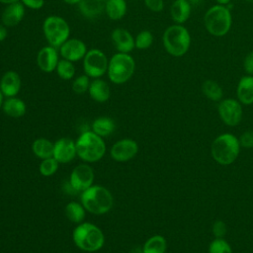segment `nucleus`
<instances>
[{
  "label": "nucleus",
  "mask_w": 253,
  "mask_h": 253,
  "mask_svg": "<svg viewBox=\"0 0 253 253\" xmlns=\"http://www.w3.org/2000/svg\"><path fill=\"white\" fill-rule=\"evenodd\" d=\"M80 199L84 209L94 214L108 212L114 204L111 192L103 186H91L82 192Z\"/></svg>",
  "instance_id": "nucleus-1"
},
{
  "label": "nucleus",
  "mask_w": 253,
  "mask_h": 253,
  "mask_svg": "<svg viewBox=\"0 0 253 253\" xmlns=\"http://www.w3.org/2000/svg\"><path fill=\"white\" fill-rule=\"evenodd\" d=\"M240 147L239 140L235 135L223 133L213 140L211 152L215 162L220 165H229L237 159Z\"/></svg>",
  "instance_id": "nucleus-2"
},
{
  "label": "nucleus",
  "mask_w": 253,
  "mask_h": 253,
  "mask_svg": "<svg viewBox=\"0 0 253 253\" xmlns=\"http://www.w3.org/2000/svg\"><path fill=\"white\" fill-rule=\"evenodd\" d=\"M75 245L83 251L95 252L100 250L105 242L102 230L89 222L80 223L72 234Z\"/></svg>",
  "instance_id": "nucleus-3"
},
{
  "label": "nucleus",
  "mask_w": 253,
  "mask_h": 253,
  "mask_svg": "<svg viewBox=\"0 0 253 253\" xmlns=\"http://www.w3.org/2000/svg\"><path fill=\"white\" fill-rule=\"evenodd\" d=\"M75 144L77 155L86 162H96L100 160L106 152L104 140L94 131H83Z\"/></svg>",
  "instance_id": "nucleus-4"
},
{
  "label": "nucleus",
  "mask_w": 253,
  "mask_h": 253,
  "mask_svg": "<svg viewBox=\"0 0 253 253\" xmlns=\"http://www.w3.org/2000/svg\"><path fill=\"white\" fill-rule=\"evenodd\" d=\"M162 41L166 51L176 57L184 55L191 44L188 30L179 24L168 27L163 34Z\"/></svg>",
  "instance_id": "nucleus-5"
},
{
  "label": "nucleus",
  "mask_w": 253,
  "mask_h": 253,
  "mask_svg": "<svg viewBox=\"0 0 253 253\" xmlns=\"http://www.w3.org/2000/svg\"><path fill=\"white\" fill-rule=\"evenodd\" d=\"M231 14L223 5H214L205 14L204 24L207 31L215 37L226 35L231 27Z\"/></svg>",
  "instance_id": "nucleus-6"
},
{
  "label": "nucleus",
  "mask_w": 253,
  "mask_h": 253,
  "mask_svg": "<svg viewBox=\"0 0 253 253\" xmlns=\"http://www.w3.org/2000/svg\"><path fill=\"white\" fill-rule=\"evenodd\" d=\"M135 62L128 53L118 52L109 60L108 76L115 84H123L130 79L134 72Z\"/></svg>",
  "instance_id": "nucleus-7"
},
{
  "label": "nucleus",
  "mask_w": 253,
  "mask_h": 253,
  "mask_svg": "<svg viewBox=\"0 0 253 253\" xmlns=\"http://www.w3.org/2000/svg\"><path fill=\"white\" fill-rule=\"evenodd\" d=\"M42 31L47 42L53 47H59L68 40L70 35L68 23L63 18L56 15H51L44 19Z\"/></svg>",
  "instance_id": "nucleus-8"
},
{
  "label": "nucleus",
  "mask_w": 253,
  "mask_h": 253,
  "mask_svg": "<svg viewBox=\"0 0 253 253\" xmlns=\"http://www.w3.org/2000/svg\"><path fill=\"white\" fill-rule=\"evenodd\" d=\"M109 60L106 54L98 49L92 48L88 50L83 58V68L85 74L91 78H99L108 70Z\"/></svg>",
  "instance_id": "nucleus-9"
},
{
  "label": "nucleus",
  "mask_w": 253,
  "mask_h": 253,
  "mask_svg": "<svg viewBox=\"0 0 253 253\" xmlns=\"http://www.w3.org/2000/svg\"><path fill=\"white\" fill-rule=\"evenodd\" d=\"M217 111L221 121L229 126H237L242 119L241 104L235 99L230 98L220 101L217 107Z\"/></svg>",
  "instance_id": "nucleus-10"
},
{
  "label": "nucleus",
  "mask_w": 253,
  "mask_h": 253,
  "mask_svg": "<svg viewBox=\"0 0 253 253\" xmlns=\"http://www.w3.org/2000/svg\"><path fill=\"white\" fill-rule=\"evenodd\" d=\"M94 180V173L92 168L87 164H80L76 166L71 174L69 183L72 188L78 192H84L92 186Z\"/></svg>",
  "instance_id": "nucleus-11"
},
{
  "label": "nucleus",
  "mask_w": 253,
  "mask_h": 253,
  "mask_svg": "<svg viewBox=\"0 0 253 253\" xmlns=\"http://www.w3.org/2000/svg\"><path fill=\"white\" fill-rule=\"evenodd\" d=\"M86 52V44L79 39H68L59 46V53L62 58L72 62L84 58Z\"/></svg>",
  "instance_id": "nucleus-12"
},
{
  "label": "nucleus",
  "mask_w": 253,
  "mask_h": 253,
  "mask_svg": "<svg viewBox=\"0 0 253 253\" xmlns=\"http://www.w3.org/2000/svg\"><path fill=\"white\" fill-rule=\"evenodd\" d=\"M138 151L137 143L129 138H125L116 142L111 148V156L114 160L125 162L136 155Z\"/></svg>",
  "instance_id": "nucleus-13"
},
{
  "label": "nucleus",
  "mask_w": 253,
  "mask_h": 253,
  "mask_svg": "<svg viewBox=\"0 0 253 253\" xmlns=\"http://www.w3.org/2000/svg\"><path fill=\"white\" fill-rule=\"evenodd\" d=\"M76 154V144L71 138L62 137L54 143L53 157L59 163L70 162Z\"/></svg>",
  "instance_id": "nucleus-14"
},
{
  "label": "nucleus",
  "mask_w": 253,
  "mask_h": 253,
  "mask_svg": "<svg viewBox=\"0 0 253 253\" xmlns=\"http://www.w3.org/2000/svg\"><path fill=\"white\" fill-rule=\"evenodd\" d=\"M58 53L56 47L51 45L44 46L40 49L37 55V63L40 69L43 72L49 73L55 70L58 63Z\"/></svg>",
  "instance_id": "nucleus-15"
},
{
  "label": "nucleus",
  "mask_w": 253,
  "mask_h": 253,
  "mask_svg": "<svg viewBox=\"0 0 253 253\" xmlns=\"http://www.w3.org/2000/svg\"><path fill=\"white\" fill-rule=\"evenodd\" d=\"M25 16V6L22 2H14L6 5L2 12L1 21L5 27H15Z\"/></svg>",
  "instance_id": "nucleus-16"
},
{
  "label": "nucleus",
  "mask_w": 253,
  "mask_h": 253,
  "mask_svg": "<svg viewBox=\"0 0 253 253\" xmlns=\"http://www.w3.org/2000/svg\"><path fill=\"white\" fill-rule=\"evenodd\" d=\"M112 42L119 52L128 53L133 49L134 45V39L130 35V33L123 28L115 29L111 35Z\"/></svg>",
  "instance_id": "nucleus-17"
},
{
  "label": "nucleus",
  "mask_w": 253,
  "mask_h": 253,
  "mask_svg": "<svg viewBox=\"0 0 253 253\" xmlns=\"http://www.w3.org/2000/svg\"><path fill=\"white\" fill-rule=\"evenodd\" d=\"M21 89V77L13 70L5 72L0 80V90L2 94L9 98L15 97Z\"/></svg>",
  "instance_id": "nucleus-18"
},
{
  "label": "nucleus",
  "mask_w": 253,
  "mask_h": 253,
  "mask_svg": "<svg viewBox=\"0 0 253 253\" xmlns=\"http://www.w3.org/2000/svg\"><path fill=\"white\" fill-rule=\"evenodd\" d=\"M236 94L238 101L244 105L253 104V76H243L237 85Z\"/></svg>",
  "instance_id": "nucleus-19"
},
{
  "label": "nucleus",
  "mask_w": 253,
  "mask_h": 253,
  "mask_svg": "<svg viewBox=\"0 0 253 253\" xmlns=\"http://www.w3.org/2000/svg\"><path fill=\"white\" fill-rule=\"evenodd\" d=\"M90 97L99 103H104L110 98V87L102 79L95 78L92 82H90V86L88 89Z\"/></svg>",
  "instance_id": "nucleus-20"
},
{
  "label": "nucleus",
  "mask_w": 253,
  "mask_h": 253,
  "mask_svg": "<svg viewBox=\"0 0 253 253\" xmlns=\"http://www.w3.org/2000/svg\"><path fill=\"white\" fill-rule=\"evenodd\" d=\"M191 5L187 0H175L170 8L172 20L177 24L185 23L191 14Z\"/></svg>",
  "instance_id": "nucleus-21"
},
{
  "label": "nucleus",
  "mask_w": 253,
  "mask_h": 253,
  "mask_svg": "<svg viewBox=\"0 0 253 253\" xmlns=\"http://www.w3.org/2000/svg\"><path fill=\"white\" fill-rule=\"evenodd\" d=\"M2 109L4 113L12 118H20L23 117L26 113V104L23 100L17 97H9L7 98L2 105Z\"/></svg>",
  "instance_id": "nucleus-22"
},
{
  "label": "nucleus",
  "mask_w": 253,
  "mask_h": 253,
  "mask_svg": "<svg viewBox=\"0 0 253 253\" xmlns=\"http://www.w3.org/2000/svg\"><path fill=\"white\" fill-rule=\"evenodd\" d=\"M78 5L80 13L88 19L97 18L103 13L105 9L103 2L99 0H81Z\"/></svg>",
  "instance_id": "nucleus-23"
},
{
  "label": "nucleus",
  "mask_w": 253,
  "mask_h": 253,
  "mask_svg": "<svg viewBox=\"0 0 253 253\" xmlns=\"http://www.w3.org/2000/svg\"><path fill=\"white\" fill-rule=\"evenodd\" d=\"M105 11L111 20H121L126 13V2L125 0H107Z\"/></svg>",
  "instance_id": "nucleus-24"
},
{
  "label": "nucleus",
  "mask_w": 253,
  "mask_h": 253,
  "mask_svg": "<svg viewBox=\"0 0 253 253\" xmlns=\"http://www.w3.org/2000/svg\"><path fill=\"white\" fill-rule=\"evenodd\" d=\"M53 147L54 143L42 137L36 139L32 145L34 154L42 159L53 157Z\"/></svg>",
  "instance_id": "nucleus-25"
},
{
  "label": "nucleus",
  "mask_w": 253,
  "mask_h": 253,
  "mask_svg": "<svg viewBox=\"0 0 253 253\" xmlns=\"http://www.w3.org/2000/svg\"><path fill=\"white\" fill-rule=\"evenodd\" d=\"M116 128L115 122L106 117L98 118L92 123V131H94L99 136H107L114 132Z\"/></svg>",
  "instance_id": "nucleus-26"
},
{
  "label": "nucleus",
  "mask_w": 253,
  "mask_h": 253,
  "mask_svg": "<svg viewBox=\"0 0 253 253\" xmlns=\"http://www.w3.org/2000/svg\"><path fill=\"white\" fill-rule=\"evenodd\" d=\"M167 249L166 239L162 235H153L146 240L142 247L143 253H165Z\"/></svg>",
  "instance_id": "nucleus-27"
},
{
  "label": "nucleus",
  "mask_w": 253,
  "mask_h": 253,
  "mask_svg": "<svg viewBox=\"0 0 253 253\" xmlns=\"http://www.w3.org/2000/svg\"><path fill=\"white\" fill-rule=\"evenodd\" d=\"M202 91L208 99L214 101V102L220 101L222 98V95H223L222 88L220 87V85L211 79L204 81V83L202 85Z\"/></svg>",
  "instance_id": "nucleus-28"
},
{
  "label": "nucleus",
  "mask_w": 253,
  "mask_h": 253,
  "mask_svg": "<svg viewBox=\"0 0 253 253\" xmlns=\"http://www.w3.org/2000/svg\"><path fill=\"white\" fill-rule=\"evenodd\" d=\"M65 214L70 221L79 223L85 217V209L78 203L70 202L65 207Z\"/></svg>",
  "instance_id": "nucleus-29"
},
{
  "label": "nucleus",
  "mask_w": 253,
  "mask_h": 253,
  "mask_svg": "<svg viewBox=\"0 0 253 253\" xmlns=\"http://www.w3.org/2000/svg\"><path fill=\"white\" fill-rule=\"evenodd\" d=\"M55 70H56L57 75L64 80L72 79L75 75V66H74L73 62L66 60L64 58H62L58 61Z\"/></svg>",
  "instance_id": "nucleus-30"
},
{
  "label": "nucleus",
  "mask_w": 253,
  "mask_h": 253,
  "mask_svg": "<svg viewBox=\"0 0 253 253\" xmlns=\"http://www.w3.org/2000/svg\"><path fill=\"white\" fill-rule=\"evenodd\" d=\"M59 162L54 157H49L46 159H42V162L40 165V172L42 176L48 177L53 175L57 168Z\"/></svg>",
  "instance_id": "nucleus-31"
},
{
  "label": "nucleus",
  "mask_w": 253,
  "mask_h": 253,
  "mask_svg": "<svg viewBox=\"0 0 253 253\" xmlns=\"http://www.w3.org/2000/svg\"><path fill=\"white\" fill-rule=\"evenodd\" d=\"M152 42H153V36L147 30L141 31L134 39V45L138 49H146L152 44Z\"/></svg>",
  "instance_id": "nucleus-32"
},
{
  "label": "nucleus",
  "mask_w": 253,
  "mask_h": 253,
  "mask_svg": "<svg viewBox=\"0 0 253 253\" xmlns=\"http://www.w3.org/2000/svg\"><path fill=\"white\" fill-rule=\"evenodd\" d=\"M209 253H232V249L223 238H215L209 246Z\"/></svg>",
  "instance_id": "nucleus-33"
},
{
  "label": "nucleus",
  "mask_w": 253,
  "mask_h": 253,
  "mask_svg": "<svg viewBox=\"0 0 253 253\" xmlns=\"http://www.w3.org/2000/svg\"><path fill=\"white\" fill-rule=\"evenodd\" d=\"M89 78L90 77L86 74L76 77L72 82V90L77 94H83L86 91H88L90 86Z\"/></svg>",
  "instance_id": "nucleus-34"
},
{
  "label": "nucleus",
  "mask_w": 253,
  "mask_h": 253,
  "mask_svg": "<svg viewBox=\"0 0 253 253\" xmlns=\"http://www.w3.org/2000/svg\"><path fill=\"white\" fill-rule=\"evenodd\" d=\"M240 146L245 148H253V129L244 131L238 138Z\"/></svg>",
  "instance_id": "nucleus-35"
},
{
  "label": "nucleus",
  "mask_w": 253,
  "mask_h": 253,
  "mask_svg": "<svg viewBox=\"0 0 253 253\" xmlns=\"http://www.w3.org/2000/svg\"><path fill=\"white\" fill-rule=\"evenodd\" d=\"M227 231L226 224L222 220H216L212 224V233L215 238H222Z\"/></svg>",
  "instance_id": "nucleus-36"
},
{
  "label": "nucleus",
  "mask_w": 253,
  "mask_h": 253,
  "mask_svg": "<svg viewBox=\"0 0 253 253\" xmlns=\"http://www.w3.org/2000/svg\"><path fill=\"white\" fill-rule=\"evenodd\" d=\"M145 6L153 12H160L164 8L163 0H144Z\"/></svg>",
  "instance_id": "nucleus-37"
},
{
  "label": "nucleus",
  "mask_w": 253,
  "mask_h": 253,
  "mask_svg": "<svg viewBox=\"0 0 253 253\" xmlns=\"http://www.w3.org/2000/svg\"><path fill=\"white\" fill-rule=\"evenodd\" d=\"M243 67H244V69H245V71L248 75L253 76V51L249 52L245 56L244 62H243Z\"/></svg>",
  "instance_id": "nucleus-38"
},
{
  "label": "nucleus",
  "mask_w": 253,
  "mask_h": 253,
  "mask_svg": "<svg viewBox=\"0 0 253 253\" xmlns=\"http://www.w3.org/2000/svg\"><path fill=\"white\" fill-rule=\"evenodd\" d=\"M24 6L33 9L40 10L44 5V0H21Z\"/></svg>",
  "instance_id": "nucleus-39"
},
{
  "label": "nucleus",
  "mask_w": 253,
  "mask_h": 253,
  "mask_svg": "<svg viewBox=\"0 0 253 253\" xmlns=\"http://www.w3.org/2000/svg\"><path fill=\"white\" fill-rule=\"evenodd\" d=\"M7 37V29L3 24H0V42L4 41Z\"/></svg>",
  "instance_id": "nucleus-40"
},
{
  "label": "nucleus",
  "mask_w": 253,
  "mask_h": 253,
  "mask_svg": "<svg viewBox=\"0 0 253 253\" xmlns=\"http://www.w3.org/2000/svg\"><path fill=\"white\" fill-rule=\"evenodd\" d=\"M189 2V4L191 5V7H197L200 6L202 3V0H187Z\"/></svg>",
  "instance_id": "nucleus-41"
},
{
  "label": "nucleus",
  "mask_w": 253,
  "mask_h": 253,
  "mask_svg": "<svg viewBox=\"0 0 253 253\" xmlns=\"http://www.w3.org/2000/svg\"><path fill=\"white\" fill-rule=\"evenodd\" d=\"M63 2L69 4V5H74V4H79L81 0H63Z\"/></svg>",
  "instance_id": "nucleus-42"
},
{
  "label": "nucleus",
  "mask_w": 253,
  "mask_h": 253,
  "mask_svg": "<svg viewBox=\"0 0 253 253\" xmlns=\"http://www.w3.org/2000/svg\"><path fill=\"white\" fill-rule=\"evenodd\" d=\"M20 0H0V3H3V4H11V3H14V2H18Z\"/></svg>",
  "instance_id": "nucleus-43"
},
{
  "label": "nucleus",
  "mask_w": 253,
  "mask_h": 253,
  "mask_svg": "<svg viewBox=\"0 0 253 253\" xmlns=\"http://www.w3.org/2000/svg\"><path fill=\"white\" fill-rule=\"evenodd\" d=\"M231 0H216V2L219 4V5H225L227 3H229Z\"/></svg>",
  "instance_id": "nucleus-44"
},
{
  "label": "nucleus",
  "mask_w": 253,
  "mask_h": 253,
  "mask_svg": "<svg viewBox=\"0 0 253 253\" xmlns=\"http://www.w3.org/2000/svg\"><path fill=\"white\" fill-rule=\"evenodd\" d=\"M131 253H143L142 252V248L140 249V248H135V249H133L132 251H131Z\"/></svg>",
  "instance_id": "nucleus-45"
},
{
  "label": "nucleus",
  "mask_w": 253,
  "mask_h": 253,
  "mask_svg": "<svg viewBox=\"0 0 253 253\" xmlns=\"http://www.w3.org/2000/svg\"><path fill=\"white\" fill-rule=\"evenodd\" d=\"M3 97H4V95L2 94V92H1V90H0V108H1L2 105H3Z\"/></svg>",
  "instance_id": "nucleus-46"
},
{
  "label": "nucleus",
  "mask_w": 253,
  "mask_h": 253,
  "mask_svg": "<svg viewBox=\"0 0 253 253\" xmlns=\"http://www.w3.org/2000/svg\"><path fill=\"white\" fill-rule=\"evenodd\" d=\"M245 1H247V2H250V3H253V0H245Z\"/></svg>",
  "instance_id": "nucleus-47"
},
{
  "label": "nucleus",
  "mask_w": 253,
  "mask_h": 253,
  "mask_svg": "<svg viewBox=\"0 0 253 253\" xmlns=\"http://www.w3.org/2000/svg\"><path fill=\"white\" fill-rule=\"evenodd\" d=\"M99 1H102V2H104V1H107V0H99Z\"/></svg>",
  "instance_id": "nucleus-48"
}]
</instances>
